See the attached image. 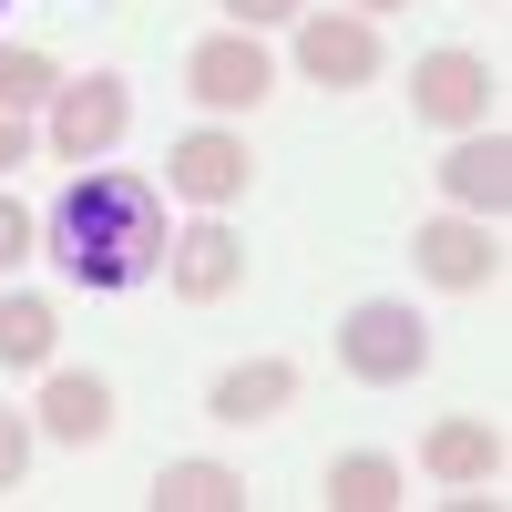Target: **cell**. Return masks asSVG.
<instances>
[{
    "instance_id": "ac0fdd59",
    "label": "cell",
    "mask_w": 512,
    "mask_h": 512,
    "mask_svg": "<svg viewBox=\"0 0 512 512\" xmlns=\"http://www.w3.org/2000/svg\"><path fill=\"white\" fill-rule=\"evenodd\" d=\"M31 236H41V226H31V205H21V195H0V277L31 256Z\"/></svg>"
},
{
    "instance_id": "e0dca14e",
    "label": "cell",
    "mask_w": 512,
    "mask_h": 512,
    "mask_svg": "<svg viewBox=\"0 0 512 512\" xmlns=\"http://www.w3.org/2000/svg\"><path fill=\"white\" fill-rule=\"evenodd\" d=\"M62 93V72L41 62V52H0V113H31V103H52Z\"/></svg>"
},
{
    "instance_id": "2e32d148",
    "label": "cell",
    "mask_w": 512,
    "mask_h": 512,
    "mask_svg": "<svg viewBox=\"0 0 512 512\" xmlns=\"http://www.w3.org/2000/svg\"><path fill=\"white\" fill-rule=\"evenodd\" d=\"M52 328H62L52 297H21L11 287V297H0V369H41V359H52Z\"/></svg>"
},
{
    "instance_id": "7a4b0ae2",
    "label": "cell",
    "mask_w": 512,
    "mask_h": 512,
    "mask_svg": "<svg viewBox=\"0 0 512 512\" xmlns=\"http://www.w3.org/2000/svg\"><path fill=\"white\" fill-rule=\"evenodd\" d=\"M338 359H349V379H369V390H410V379L431 369V328H420L400 297H369V308H349V328H338Z\"/></svg>"
},
{
    "instance_id": "8fae6325",
    "label": "cell",
    "mask_w": 512,
    "mask_h": 512,
    "mask_svg": "<svg viewBox=\"0 0 512 512\" xmlns=\"http://www.w3.org/2000/svg\"><path fill=\"white\" fill-rule=\"evenodd\" d=\"M41 431H52V441H103L113 431V390H103V379L93 369H52V379H41Z\"/></svg>"
},
{
    "instance_id": "8992f818",
    "label": "cell",
    "mask_w": 512,
    "mask_h": 512,
    "mask_svg": "<svg viewBox=\"0 0 512 512\" xmlns=\"http://www.w3.org/2000/svg\"><path fill=\"white\" fill-rule=\"evenodd\" d=\"M297 72L328 82V93H359V82L379 72V31L359 11H318V21H297Z\"/></svg>"
},
{
    "instance_id": "ffe728a7",
    "label": "cell",
    "mask_w": 512,
    "mask_h": 512,
    "mask_svg": "<svg viewBox=\"0 0 512 512\" xmlns=\"http://www.w3.org/2000/svg\"><path fill=\"white\" fill-rule=\"evenodd\" d=\"M236 31H267V21H297V0H226Z\"/></svg>"
},
{
    "instance_id": "7402d4cb",
    "label": "cell",
    "mask_w": 512,
    "mask_h": 512,
    "mask_svg": "<svg viewBox=\"0 0 512 512\" xmlns=\"http://www.w3.org/2000/svg\"><path fill=\"white\" fill-rule=\"evenodd\" d=\"M379 11H400V0H359V21H379Z\"/></svg>"
},
{
    "instance_id": "30bf717a",
    "label": "cell",
    "mask_w": 512,
    "mask_h": 512,
    "mask_svg": "<svg viewBox=\"0 0 512 512\" xmlns=\"http://www.w3.org/2000/svg\"><path fill=\"white\" fill-rule=\"evenodd\" d=\"M441 195L461 205V216H502V205H512V144H502V134L451 144V154H441Z\"/></svg>"
},
{
    "instance_id": "4fadbf2b",
    "label": "cell",
    "mask_w": 512,
    "mask_h": 512,
    "mask_svg": "<svg viewBox=\"0 0 512 512\" xmlns=\"http://www.w3.org/2000/svg\"><path fill=\"white\" fill-rule=\"evenodd\" d=\"M420 461H431L441 482H492L502 472V431L492 420H441V431L420 441Z\"/></svg>"
},
{
    "instance_id": "9c48e42d",
    "label": "cell",
    "mask_w": 512,
    "mask_h": 512,
    "mask_svg": "<svg viewBox=\"0 0 512 512\" xmlns=\"http://www.w3.org/2000/svg\"><path fill=\"white\" fill-rule=\"evenodd\" d=\"M410 103L461 134V123H482V113H492V62H482V52H431V62L410 72Z\"/></svg>"
},
{
    "instance_id": "52a82bcc",
    "label": "cell",
    "mask_w": 512,
    "mask_h": 512,
    "mask_svg": "<svg viewBox=\"0 0 512 512\" xmlns=\"http://www.w3.org/2000/svg\"><path fill=\"white\" fill-rule=\"evenodd\" d=\"M236 277H246V246L205 216V226H185L175 246H164V287L185 297V308H216V297H236Z\"/></svg>"
},
{
    "instance_id": "44dd1931",
    "label": "cell",
    "mask_w": 512,
    "mask_h": 512,
    "mask_svg": "<svg viewBox=\"0 0 512 512\" xmlns=\"http://www.w3.org/2000/svg\"><path fill=\"white\" fill-rule=\"evenodd\" d=\"M21 154H31V134H21V113H0V175H11Z\"/></svg>"
},
{
    "instance_id": "3957f363",
    "label": "cell",
    "mask_w": 512,
    "mask_h": 512,
    "mask_svg": "<svg viewBox=\"0 0 512 512\" xmlns=\"http://www.w3.org/2000/svg\"><path fill=\"white\" fill-rule=\"evenodd\" d=\"M267 52H256V41L246 31H216V41H195V52H185V93L205 103V113H256V103H267Z\"/></svg>"
},
{
    "instance_id": "6da1fadb",
    "label": "cell",
    "mask_w": 512,
    "mask_h": 512,
    "mask_svg": "<svg viewBox=\"0 0 512 512\" xmlns=\"http://www.w3.org/2000/svg\"><path fill=\"white\" fill-rule=\"evenodd\" d=\"M164 195L144 175H82L62 205H52V256L72 287H144L164 277Z\"/></svg>"
},
{
    "instance_id": "7c38bea8",
    "label": "cell",
    "mask_w": 512,
    "mask_h": 512,
    "mask_svg": "<svg viewBox=\"0 0 512 512\" xmlns=\"http://www.w3.org/2000/svg\"><path fill=\"white\" fill-rule=\"evenodd\" d=\"M297 400V369L287 359H246V369H226L216 390H205V410L226 420V431H246V420H267V410H287Z\"/></svg>"
},
{
    "instance_id": "d6986e66",
    "label": "cell",
    "mask_w": 512,
    "mask_h": 512,
    "mask_svg": "<svg viewBox=\"0 0 512 512\" xmlns=\"http://www.w3.org/2000/svg\"><path fill=\"white\" fill-rule=\"evenodd\" d=\"M21 461H31V420H21V410H0V492L21 482Z\"/></svg>"
},
{
    "instance_id": "ba28073f",
    "label": "cell",
    "mask_w": 512,
    "mask_h": 512,
    "mask_svg": "<svg viewBox=\"0 0 512 512\" xmlns=\"http://www.w3.org/2000/svg\"><path fill=\"white\" fill-rule=\"evenodd\" d=\"M246 175H256V154H246L236 134H185L175 154H164V185H175L185 205H236Z\"/></svg>"
},
{
    "instance_id": "5bb4252c",
    "label": "cell",
    "mask_w": 512,
    "mask_h": 512,
    "mask_svg": "<svg viewBox=\"0 0 512 512\" xmlns=\"http://www.w3.org/2000/svg\"><path fill=\"white\" fill-rule=\"evenodd\" d=\"M154 502H164V512H236L246 482L226 472V461H164V472H154Z\"/></svg>"
},
{
    "instance_id": "5b68a950",
    "label": "cell",
    "mask_w": 512,
    "mask_h": 512,
    "mask_svg": "<svg viewBox=\"0 0 512 512\" xmlns=\"http://www.w3.org/2000/svg\"><path fill=\"white\" fill-rule=\"evenodd\" d=\"M410 267L431 277V287H451V297H472V287L502 277V246H492L482 216H431V226L410 236Z\"/></svg>"
},
{
    "instance_id": "277c9868",
    "label": "cell",
    "mask_w": 512,
    "mask_h": 512,
    "mask_svg": "<svg viewBox=\"0 0 512 512\" xmlns=\"http://www.w3.org/2000/svg\"><path fill=\"white\" fill-rule=\"evenodd\" d=\"M123 123H134V93H123L113 72H82V82H62V93H52V144H62L72 164L113 154V144H123Z\"/></svg>"
},
{
    "instance_id": "9a60e30c",
    "label": "cell",
    "mask_w": 512,
    "mask_h": 512,
    "mask_svg": "<svg viewBox=\"0 0 512 512\" xmlns=\"http://www.w3.org/2000/svg\"><path fill=\"white\" fill-rule=\"evenodd\" d=\"M328 502H338V512H390V502H400V461H390V451L328 461Z\"/></svg>"
}]
</instances>
